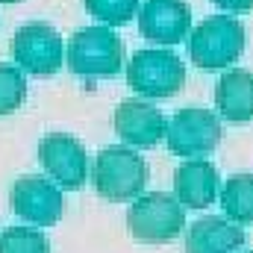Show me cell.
<instances>
[{
	"instance_id": "obj_16",
	"label": "cell",
	"mask_w": 253,
	"mask_h": 253,
	"mask_svg": "<svg viewBox=\"0 0 253 253\" xmlns=\"http://www.w3.org/2000/svg\"><path fill=\"white\" fill-rule=\"evenodd\" d=\"M0 253H50V245L42 230L9 227L0 233Z\"/></svg>"
},
{
	"instance_id": "obj_5",
	"label": "cell",
	"mask_w": 253,
	"mask_h": 253,
	"mask_svg": "<svg viewBox=\"0 0 253 253\" xmlns=\"http://www.w3.org/2000/svg\"><path fill=\"white\" fill-rule=\"evenodd\" d=\"M126 85L150 100L174 97L186 85V62L162 47L135 50L132 59L126 62Z\"/></svg>"
},
{
	"instance_id": "obj_19",
	"label": "cell",
	"mask_w": 253,
	"mask_h": 253,
	"mask_svg": "<svg viewBox=\"0 0 253 253\" xmlns=\"http://www.w3.org/2000/svg\"><path fill=\"white\" fill-rule=\"evenodd\" d=\"M212 3L224 12H251L253 9V0H212Z\"/></svg>"
},
{
	"instance_id": "obj_17",
	"label": "cell",
	"mask_w": 253,
	"mask_h": 253,
	"mask_svg": "<svg viewBox=\"0 0 253 253\" xmlns=\"http://www.w3.org/2000/svg\"><path fill=\"white\" fill-rule=\"evenodd\" d=\"M27 100V80L18 65H0V115H12Z\"/></svg>"
},
{
	"instance_id": "obj_14",
	"label": "cell",
	"mask_w": 253,
	"mask_h": 253,
	"mask_svg": "<svg viewBox=\"0 0 253 253\" xmlns=\"http://www.w3.org/2000/svg\"><path fill=\"white\" fill-rule=\"evenodd\" d=\"M242 245L245 230L230 218H200L186 230V253H236Z\"/></svg>"
},
{
	"instance_id": "obj_6",
	"label": "cell",
	"mask_w": 253,
	"mask_h": 253,
	"mask_svg": "<svg viewBox=\"0 0 253 253\" xmlns=\"http://www.w3.org/2000/svg\"><path fill=\"white\" fill-rule=\"evenodd\" d=\"M221 135H224L221 121L215 118V112H209L203 106H186V109L174 112L168 118V129H165L168 150L183 159H200V156L212 153L221 144Z\"/></svg>"
},
{
	"instance_id": "obj_1",
	"label": "cell",
	"mask_w": 253,
	"mask_h": 253,
	"mask_svg": "<svg viewBox=\"0 0 253 253\" xmlns=\"http://www.w3.org/2000/svg\"><path fill=\"white\" fill-rule=\"evenodd\" d=\"M245 24L233 15H212L200 21L186 39L191 65L200 71H224L245 53Z\"/></svg>"
},
{
	"instance_id": "obj_18",
	"label": "cell",
	"mask_w": 253,
	"mask_h": 253,
	"mask_svg": "<svg viewBox=\"0 0 253 253\" xmlns=\"http://www.w3.org/2000/svg\"><path fill=\"white\" fill-rule=\"evenodd\" d=\"M85 12L106 27H124L132 15H138L141 0H83Z\"/></svg>"
},
{
	"instance_id": "obj_12",
	"label": "cell",
	"mask_w": 253,
	"mask_h": 253,
	"mask_svg": "<svg viewBox=\"0 0 253 253\" xmlns=\"http://www.w3.org/2000/svg\"><path fill=\"white\" fill-rule=\"evenodd\" d=\"M221 194V174L209 159H186L174 171V197L189 209H206Z\"/></svg>"
},
{
	"instance_id": "obj_7",
	"label": "cell",
	"mask_w": 253,
	"mask_h": 253,
	"mask_svg": "<svg viewBox=\"0 0 253 253\" xmlns=\"http://www.w3.org/2000/svg\"><path fill=\"white\" fill-rule=\"evenodd\" d=\"M12 59L30 77H53L65 62L62 36L44 21L24 24L12 36Z\"/></svg>"
},
{
	"instance_id": "obj_9",
	"label": "cell",
	"mask_w": 253,
	"mask_h": 253,
	"mask_svg": "<svg viewBox=\"0 0 253 253\" xmlns=\"http://www.w3.org/2000/svg\"><path fill=\"white\" fill-rule=\"evenodd\" d=\"M39 162L50 174V180L59 183V189L77 191L88 180V156L83 141L65 132H50L39 141Z\"/></svg>"
},
{
	"instance_id": "obj_4",
	"label": "cell",
	"mask_w": 253,
	"mask_h": 253,
	"mask_svg": "<svg viewBox=\"0 0 253 253\" xmlns=\"http://www.w3.org/2000/svg\"><path fill=\"white\" fill-rule=\"evenodd\" d=\"M126 227L141 245H168L186 230V206L165 191L138 194L126 209Z\"/></svg>"
},
{
	"instance_id": "obj_13",
	"label": "cell",
	"mask_w": 253,
	"mask_h": 253,
	"mask_svg": "<svg viewBox=\"0 0 253 253\" xmlns=\"http://www.w3.org/2000/svg\"><path fill=\"white\" fill-rule=\"evenodd\" d=\"M215 106L224 121L248 124L253 121V71L230 68L215 85Z\"/></svg>"
},
{
	"instance_id": "obj_10",
	"label": "cell",
	"mask_w": 253,
	"mask_h": 253,
	"mask_svg": "<svg viewBox=\"0 0 253 253\" xmlns=\"http://www.w3.org/2000/svg\"><path fill=\"white\" fill-rule=\"evenodd\" d=\"M138 33L150 44L174 47L191 33V9L186 0H144L138 6Z\"/></svg>"
},
{
	"instance_id": "obj_11",
	"label": "cell",
	"mask_w": 253,
	"mask_h": 253,
	"mask_svg": "<svg viewBox=\"0 0 253 253\" xmlns=\"http://www.w3.org/2000/svg\"><path fill=\"white\" fill-rule=\"evenodd\" d=\"M165 115L144 100H121L115 106V132L132 147H156L165 138Z\"/></svg>"
},
{
	"instance_id": "obj_3",
	"label": "cell",
	"mask_w": 253,
	"mask_h": 253,
	"mask_svg": "<svg viewBox=\"0 0 253 253\" xmlns=\"http://www.w3.org/2000/svg\"><path fill=\"white\" fill-rule=\"evenodd\" d=\"M150 180V168L144 156H138L132 147H106L97 153L91 165V186L109 203H126L144 194V186Z\"/></svg>"
},
{
	"instance_id": "obj_20",
	"label": "cell",
	"mask_w": 253,
	"mask_h": 253,
	"mask_svg": "<svg viewBox=\"0 0 253 253\" xmlns=\"http://www.w3.org/2000/svg\"><path fill=\"white\" fill-rule=\"evenodd\" d=\"M0 3H18V0H0Z\"/></svg>"
},
{
	"instance_id": "obj_15",
	"label": "cell",
	"mask_w": 253,
	"mask_h": 253,
	"mask_svg": "<svg viewBox=\"0 0 253 253\" xmlns=\"http://www.w3.org/2000/svg\"><path fill=\"white\" fill-rule=\"evenodd\" d=\"M221 209L233 224H253V174H233L221 186Z\"/></svg>"
},
{
	"instance_id": "obj_2",
	"label": "cell",
	"mask_w": 253,
	"mask_h": 253,
	"mask_svg": "<svg viewBox=\"0 0 253 253\" xmlns=\"http://www.w3.org/2000/svg\"><path fill=\"white\" fill-rule=\"evenodd\" d=\"M126 47L112 33V27H85L68 39L65 65L71 74L85 80H109L121 74Z\"/></svg>"
},
{
	"instance_id": "obj_8",
	"label": "cell",
	"mask_w": 253,
	"mask_h": 253,
	"mask_svg": "<svg viewBox=\"0 0 253 253\" xmlns=\"http://www.w3.org/2000/svg\"><path fill=\"white\" fill-rule=\"evenodd\" d=\"M9 203H12V212L21 221L36 224V227H53L62 218V209H65L59 186L50 183L42 174L18 177L12 183V191H9Z\"/></svg>"
}]
</instances>
